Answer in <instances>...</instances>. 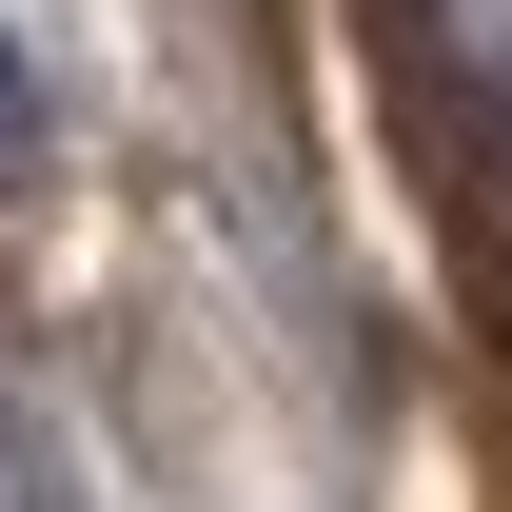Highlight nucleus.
I'll return each instance as SVG.
<instances>
[{"mask_svg":"<svg viewBox=\"0 0 512 512\" xmlns=\"http://www.w3.org/2000/svg\"><path fill=\"white\" fill-rule=\"evenodd\" d=\"M0 512H79V473H60V434L0 394Z\"/></svg>","mask_w":512,"mask_h":512,"instance_id":"nucleus-1","label":"nucleus"},{"mask_svg":"<svg viewBox=\"0 0 512 512\" xmlns=\"http://www.w3.org/2000/svg\"><path fill=\"white\" fill-rule=\"evenodd\" d=\"M0 178H40V60L0 40Z\"/></svg>","mask_w":512,"mask_h":512,"instance_id":"nucleus-2","label":"nucleus"}]
</instances>
